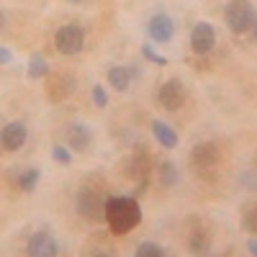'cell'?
Here are the masks:
<instances>
[{"instance_id": "1", "label": "cell", "mask_w": 257, "mask_h": 257, "mask_svg": "<svg viewBox=\"0 0 257 257\" xmlns=\"http://www.w3.org/2000/svg\"><path fill=\"white\" fill-rule=\"evenodd\" d=\"M142 221V211L134 198L126 196H113L105 203V224L111 226L113 234H128Z\"/></svg>"}, {"instance_id": "2", "label": "cell", "mask_w": 257, "mask_h": 257, "mask_svg": "<svg viewBox=\"0 0 257 257\" xmlns=\"http://www.w3.org/2000/svg\"><path fill=\"white\" fill-rule=\"evenodd\" d=\"M190 167H193V173L206 178V180L216 178L219 167H221V149H219V144L198 142L196 147H193V152H190Z\"/></svg>"}, {"instance_id": "3", "label": "cell", "mask_w": 257, "mask_h": 257, "mask_svg": "<svg viewBox=\"0 0 257 257\" xmlns=\"http://www.w3.org/2000/svg\"><path fill=\"white\" fill-rule=\"evenodd\" d=\"M224 21L231 34H247L249 29H254L257 16L249 0H229L224 11Z\"/></svg>"}, {"instance_id": "4", "label": "cell", "mask_w": 257, "mask_h": 257, "mask_svg": "<svg viewBox=\"0 0 257 257\" xmlns=\"http://www.w3.org/2000/svg\"><path fill=\"white\" fill-rule=\"evenodd\" d=\"M105 203H108V201H103V196H100L98 188L85 185V188H80V193H77V213H80L82 219L93 221V224L105 219Z\"/></svg>"}, {"instance_id": "5", "label": "cell", "mask_w": 257, "mask_h": 257, "mask_svg": "<svg viewBox=\"0 0 257 257\" xmlns=\"http://www.w3.org/2000/svg\"><path fill=\"white\" fill-rule=\"evenodd\" d=\"M54 47H57L59 54H67V57L82 52V47H85V31H82V26H77V24L62 26L54 34Z\"/></svg>"}, {"instance_id": "6", "label": "cell", "mask_w": 257, "mask_h": 257, "mask_svg": "<svg viewBox=\"0 0 257 257\" xmlns=\"http://www.w3.org/2000/svg\"><path fill=\"white\" fill-rule=\"evenodd\" d=\"M185 244L190 249V254L196 257H206L211 249V237H208V229L198 221V219H190L188 234H185Z\"/></svg>"}, {"instance_id": "7", "label": "cell", "mask_w": 257, "mask_h": 257, "mask_svg": "<svg viewBox=\"0 0 257 257\" xmlns=\"http://www.w3.org/2000/svg\"><path fill=\"white\" fill-rule=\"evenodd\" d=\"M157 100L165 111H178L180 105L185 103V88H183V82L178 77L173 80H167L160 85V93H157Z\"/></svg>"}, {"instance_id": "8", "label": "cell", "mask_w": 257, "mask_h": 257, "mask_svg": "<svg viewBox=\"0 0 257 257\" xmlns=\"http://www.w3.org/2000/svg\"><path fill=\"white\" fill-rule=\"evenodd\" d=\"M190 47L196 54H208L213 47H216V31H213L211 24L201 21V24L193 26V34H190Z\"/></svg>"}, {"instance_id": "9", "label": "cell", "mask_w": 257, "mask_h": 257, "mask_svg": "<svg viewBox=\"0 0 257 257\" xmlns=\"http://www.w3.org/2000/svg\"><path fill=\"white\" fill-rule=\"evenodd\" d=\"M26 137H29V128L24 121H8L3 134H0V144H3L6 152H16L26 144Z\"/></svg>"}, {"instance_id": "10", "label": "cell", "mask_w": 257, "mask_h": 257, "mask_svg": "<svg viewBox=\"0 0 257 257\" xmlns=\"http://www.w3.org/2000/svg\"><path fill=\"white\" fill-rule=\"evenodd\" d=\"M26 252H29V257H57L59 244H57V239L52 237L49 231H36L34 237L29 239Z\"/></svg>"}, {"instance_id": "11", "label": "cell", "mask_w": 257, "mask_h": 257, "mask_svg": "<svg viewBox=\"0 0 257 257\" xmlns=\"http://www.w3.org/2000/svg\"><path fill=\"white\" fill-rule=\"evenodd\" d=\"M147 31H149V36H152V41H157V44H165V41L173 39L175 24H173V18H170L167 13H157V16L149 18Z\"/></svg>"}, {"instance_id": "12", "label": "cell", "mask_w": 257, "mask_h": 257, "mask_svg": "<svg viewBox=\"0 0 257 257\" xmlns=\"http://www.w3.org/2000/svg\"><path fill=\"white\" fill-rule=\"evenodd\" d=\"M72 90H75V77H72V75H67V72H62V75H52V77H49V82H47V93H49V98H52L54 103L64 100Z\"/></svg>"}, {"instance_id": "13", "label": "cell", "mask_w": 257, "mask_h": 257, "mask_svg": "<svg viewBox=\"0 0 257 257\" xmlns=\"http://www.w3.org/2000/svg\"><path fill=\"white\" fill-rule=\"evenodd\" d=\"M93 144V134H90V128L85 126V123H75L70 128V147L77 149V152H85V149H90Z\"/></svg>"}, {"instance_id": "14", "label": "cell", "mask_w": 257, "mask_h": 257, "mask_svg": "<svg viewBox=\"0 0 257 257\" xmlns=\"http://www.w3.org/2000/svg\"><path fill=\"white\" fill-rule=\"evenodd\" d=\"M152 132H155V139H157L165 149H175V147H178V134H175L165 121L155 118V121H152Z\"/></svg>"}, {"instance_id": "15", "label": "cell", "mask_w": 257, "mask_h": 257, "mask_svg": "<svg viewBox=\"0 0 257 257\" xmlns=\"http://www.w3.org/2000/svg\"><path fill=\"white\" fill-rule=\"evenodd\" d=\"M108 85L113 90H118V93L128 90V85H132V72H128V67H123V64H113V67L108 70Z\"/></svg>"}, {"instance_id": "16", "label": "cell", "mask_w": 257, "mask_h": 257, "mask_svg": "<svg viewBox=\"0 0 257 257\" xmlns=\"http://www.w3.org/2000/svg\"><path fill=\"white\" fill-rule=\"evenodd\" d=\"M132 178H137L139 188H147L149 180V155L147 152H137L132 160Z\"/></svg>"}, {"instance_id": "17", "label": "cell", "mask_w": 257, "mask_h": 257, "mask_svg": "<svg viewBox=\"0 0 257 257\" xmlns=\"http://www.w3.org/2000/svg\"><path fill=\"white\" fill-rule=\"evenodd\" d=\"M39 183V170L36 167H26V170H18L16 175V188L24 190V193H31Z\"/></svg>"}, {"instance_id": "18", "label": "cell", "mask_w": 257, "mask_h": 257, "mask_svg": "<svg viewBox=\"0 0 257 257\" xmlns=\"http://www.w3.org/2000/svg\"><path fill=\"white\" fill-rule=\"evenodd\" d=\"M47 75V59L41 57V54H34L31 62H29V77L31 80H39V77H44Z\"/></svg>"}, {"instance_id": "19", "label": "cell", "mask_w": 257, "mask_h": 257, "mask_svg": "<svg viewBox=\"0 0 257 257\" xmlns=\"http://www.w3.org/2000/svg\"><path fill=\"white\" fill-rule=\"evenodd\" d=\"M134 257H165V249L157 242H142L134 252Z\"/></svg>"}, {"instance_id": "20", "label": "cell", "mask_w": 257, "mask_h": 257, "mask_svg": "<svg viewBox=\"0 0 257 257\" xmlns=\"http://www.w3.org/2000/svg\"><path fill=\"white\" fill-rule=\"evenodd\" d=\"M242 226H244V231L257 234V203H252V206L244 211V216H242Z\"/></svg>"}, {"instance_id": "21", "label": "cell", "mask_w": 257, "mask_h": 257, "mask_svg": "<svg viewBox=\"0 0 257 257\" xmlns=\"http://www.w3.org/2000/svg\"><path fill=\"white\" fill-rule=\"evenodd\" d=\"M160 175H162V183H165V185H173V183L178 180L175 165H173V162H162V167H160Z\"/></svg>"}, {"instance_id": "22", "label": "cell", "mask_w": 257, "mask_h": 257, "mask_svg": "<svg viewBox=\"0 0 257 257\" xmlns=\"http://www.w3.org/2000/svg\"><path fill=\"white\" fill-rule=\"evenodd\" d=\"M52 157H54L57 162H62V165H70V162H72L70 149H67V147H62V144H57V147L52 149Z\"/></svg>"}, {"instance_id": "23", "label": "cell", "mask_w": 257, "mask_h": 257, "mask_svg": "<svg viewBox=\"0 0 257 257\" xmlns=\"http://www.w3.org/2000/svg\"><path fill=\"white\" fill-rule=\"evenodd\" d=\"M93 103L98 108H105V103H108V93L103 90V85H93Z\"/></svg>"}, {"instance_id": "24", "label": "cell", "mask_w": 257, "mask_h": 257, "mask_svg": "<svg viewBox=\"0 0 257 257\" xmlns=\"http://www.w3.org/2000/svg\"><path fill=\"white\" fill-rule=\"evenodd\" d=\"M142 52H144V57H147V59H152V62H157V64H165V62H167L165 57H160V54H157L152 47H147V44L142 47Z\"/></svg>"}, {"instance_id": "25", "label": "cell", "mask_w": 257, "mask_h": 257, "mask_svg": "<svg viewBox=\"0 0 257 257\" xmlns=\"http://www.w3.org/2000/svg\"><path fill=\"white\" fill-rule=\"evenodd\" d=\"M247 249L252 252V257H257V239H249L247 242Z\"/></svg>"}, {"instance_id": "26", "label": "cell", "mask_w": 257, "mask_h": 257, "mask_svg": "<svg viewBox=\"0 0 257 257\" xmlns=\"http://www.w3.org/2000/svg\"><path fill=\"white\" fill-rule=\"evenodd\" d=\"M0 59H3V62H11V52H8V49H0Z\"/></svg>"}, {"instance_id": "27", "label": "cell", "mask_w": 257, "mask_h": 257, "mask_svg": "<svg viewBox=\"0 0 257 257\" xmlns=\"http://www.w3.org/2000/svg\"><path fill=\"white\" fill-rule=\"evenodd\" d=\"M93 257H113L111 252H98V254H93Z\"/></svg>"}, {"instance_id": "28", "label": "cell", "mask_w": 257, "mask_h": 257, "mask_svg": "<svg viewBox=\"0 0 257 257\" xmlns=\"http://www.w3.org/2000/svg\"><path fill=\"white\" fill-rule=\"evenodd\" d=\"M254 36H257V24H254Z\"/></svg>"}]
</instances>
